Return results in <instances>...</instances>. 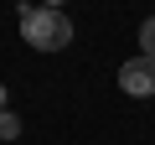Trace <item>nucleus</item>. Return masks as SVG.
<instances>
[{"instance_id":"nucleus-1","label":"nucleus","mask_w":155,"mask_h":145,"mask_svg":"<svg viewBox=\"0 0 155 145\" xmlns=\"http://www.w3.org/2000/svg\"><path fill=\"white\" fill-rule=\"evenodd\" d=\"M16 21H21V36H26L36 52H62V47L72 42V21H67L57 5H21Z\"/></svg>"},{"instance_id":"nucleus-2","label":"nucleus","mask_w":155,"mask_h":145,"mask_svg":"<svg viewBox=\"0 0 155 145\" xmlns=\"http://www.w3.org/2000/svg\"><path fill=\"white\" fill-rule=\"evenodd\" d=\"M119 88L124 93H134V99H150L155 93V57H129L124 67H119Z\"/></svg>"},{"instance_id":"nucleus-3","label":"nucleus","mask_w":155,"mask_h":145,"mask_svg":"<svg viewBox=\"0 0 155 145\" xmlns=\"http://www.w3.org/2000/svg\"><path fill=\"white\" fill-rule=\"evenodd\" d=\"M16 135H21V119L11 109H0V140H16Z\"/></svg>"},{"instance_id":"nucleus-4","label":"nucleus","mask_w":155,"mask_h":145,"mask_svg":"<svg viewBox=\"0 0 155 145\" xmlns=\"http://www.w3.org/2000/svg\"><path fill=\"white\" fill-rule=\"evenodd\" d=\"M140 52H145V57H155V16L140 26Z\"/></svg>"},{"instance_id":"nucleus-5","label":"nucleus","mask_w":155,"mask_h":145,"mask_svg":"<svg viewBox=\"0 0 155 145\" xmlns=\"http://www.w3.org/2000/svg\"><path fill=\"white\" fill-rule=\"evenodd\" d=\"M41 5H57V11H62V5H67V0H41Z\"/></svg>"},{"instance_id":"nucleus-6","label":"nucleus","mask_w":155,"mask_h":145,"mask_svg":"<svg viewBox=\"0 0 155 145\" xmlns=\"http://www.w3.org/2000/svg\"><path fill=\"white\" fill-rule=\"evenodd\" d=\"M0 109H5V88H0Z\"/></svg>"}]
</instances>
